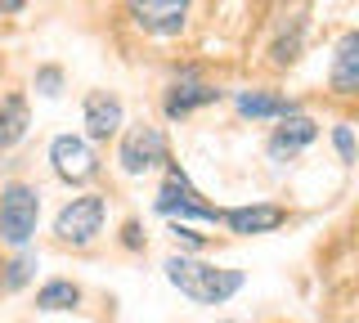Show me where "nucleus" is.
Masks as SVG:
<instances>
[{
	"label": "nucleus",
	"mask_w": 359,
	"mask_h": 323,
	"mask_svg": "<svg viewBox=\"0 0 359 323\" xmlns=\"http://www.w3.org/2000/svg\"><path fill=\"white\" fill-rule=\"evenodd\" d=\"M166 278L198 305H220L243 287V270H216L207 261H189V256H171L166 261Z\"/></svg>",
	"instance_id": "f257e3e1"
},
{
	"label": "nucleus",
	"mask_w": 359,
	"mask_h": 323,
	"mask_svg": "<svg viewBox=\"0 0 359 323\" xmlns=\"http://www.w3.org/2000/svg\"><path fill=\"white\" fill-rule=\"evenodd\" d=\"M36 216H41V198L36 188L27 184H9L5 193H0V238L22 247V242L36 233Z\"/></svg>",
	"instance_id": "f03ea898"
},
{
	"label": "nucleus",
	"mask_w": 359,
	"mask_h": 323,
	"mask_svg": "<svg viewBox=\"0 0 359 323\" xmlns=\"http://www.w3.org/2000/svg\"><path fill=\"white\" fill-rule=\"evenodd\" d=\"M99 229H104V198H95V193L72 198V202L59 211V220H54V233H59L63 242H72V247H86Z\"/></svg>",
	"instance_id": "7ed1b4c3"
},
{
	"label": "nucleus",
	"mask_w": 359,
	"mask_h": 323,
	"mask_svg": "<svg viewBox=\"0 0 359 323\" xmlns=\"http://www.w3.org/2000/svg\"><path fill=\"white\" fill-rule=\"evenodd\" d=\"M157 211L162 216H175V211H184V216H198V220H220V211L211 202H202V198L194 193V184L184 180V175L171 166V175H166L162 193H157Z\"/></svg>",
	"instance_id": "20e7f679"
},
{
	"label": "nucleus",
	"mask_w": 359,
	"mask_h": 323,
	"mask_svg": "<svg viewBox=\"0 0 359 323\" xmlns=\"http://www.w3.org/2000/svg\"><path fill=\"white\" fill-rule=\"evenodd\" d=\"M50 162H54V171H59L67 184H86L90 175H95V153H90V144L76 139V135L54 139L50 144Z\"/></svg>",
	"instance_id": "39448f33"
},
{
	"label": "nucleus",
	"mask_w": 359,
	"mask_h": 323,
	"mask_svg": "<svg viewBox=\"0 0 359 323\" xmlns=\"http://www.w3.org/2000/svg\"><path fill=\"white\" fill-rule=\"evenodd\" d=\"M157 162H166V139H162V130H153V126H135L126 139H121V166H126L130 175H140V171H149V166Z\"/></svg>",
	"instance_id": "423d86ee"
},
{
	"label": "nucleus",
	"mask_w": 359,
	"mask_h": 323,
	"mask_svg": "<svg viewBox=\"0 0 359 323\" xmlns=\"http://www.w3.org/2000/svg\"><path fill=\"white\" fill-rule=\"evenodd\" d=\"M130 14L140 27L157 32V36H175L184 27V14H189V0H130Z\"/></svg>",
	"instance_id": "0eeeda50"
},
{
	"label": "nucleus",
	"mask_w": 359,
	"mask_h": 323,
	"mask_svg": "<svg viewBox=\"0 0 359 323\" xmlns=\"http://www.w3.org/2000/svg\"><path fill=\"white\" fill-rule=\"evenodd\" d=\"M220 220L229 225L233 233H269L287 220L283 207H269V202H256V207H233V211H220Z\"/></svg>",
	"instance_id": "6e6552de"
},
{
	"label": "nucleus",
	"mask_w": 359,
	"mask_h": 323,
	"mask_svg": "<svg viewBox=\"0 0 359 323\" xmlns=\"http://www.w3.org/2000/svg\"><path fill=\"white\" fill-rule=\"evenodd\" d=\"M86 126L95 139H108L121 130V99L117 95H90L86 99Z\"/></svg>",
	"instance_id": "1a4fd4ad"
},
{
	"label": "nucleus",
	"mask_w": 359,
	"mask_h": 323,
	"mask_svg": "<svg viewBox=\"0 0 359 323\" xmlns=\"http://www.w3.org/2000/svg\"><path fill=\"white\" fill-rule=\"evenodd\" d=\"M332 90H337V95H355V90H359V36H355V32H346L341 46H337Z\"/></svg>",
	"instance_id": "9d476101"
},
{
	"label": "nucleus",
	"mask_w": 359,
	"mask_h": 323,
	"mask_svg": "<svg viewBox=\"0 0 359 323\" xmlns=\"http://www.w3.org/2000/svg\"><path fill=\"white\" fill-rule=\"evenodd\" d=\"M211 99H220V90H211V85H202L198 76L189 72L184 81H175V90L166 95V117H184V113H194V108L211 104Z\"/></svg>",
	"instance_id": "9b49d317"
},
{
	"label": "nucleus",
	"mask_w": 359,
	"mask_h": 323,
	"mask_svg": "<svg viewBox=\"0 0 359 323\" xmlns=\"http://www.w3.org/2000/svg\"><path fill=\"white\" fill-rule=\"evenodd\" d=\"M310 139H314V121H310V117L287 113V117H283V126H278V130H274V139H269V153H274V158H292V153L306 149Z\"/></svg>",
	"instance_id": "f8f14e48"
},
{
	"label": "nucleus",
	"mask_w": 359,
	"mask_h": 323,
	"mask_svg": "<svg viewBox=\"0 0 359 323\" xmlns=\"http://www.w3.org/2000/svg\"><path fill=\"white\" fill-rule=\"evenodd\" d=\"M22 135H27V99L9 95L5 104H0V153L14 149Z\"/></svg>",
	"instance_id": "ddd939ff"
},
{
	"label": "nucleus",
	"mask_w": 359,
	"mask_h": 323,
	"mask_svg": "<svg viewBox=\"0 0 359 323\" xmlns=\"http://www.w3.org/2000/svg\"><path fill=\"white\" fill-rule=\"evenodd\" d=\"M233 104H238L243 117H287V113H292L287 99H278V95H256V90H252V95H238Z\"/></svg>",
	"instance_id": "4468645a"
},
{
	"label": "nucleus",
	"mask_w": 359,
	"mask_h": 323,
	"mask_svg": "<svg viewBox=\"0 0 359 323\" xmlns=\"http://www.w3.org/2000/svg\"><path fill=\"white\" fill-rule=\"evenodd\" d=\"M81 292H76V283H67V278H54V283H45L36 292V305L41 310H72Z\"/></svg>",
	"instance_id": "2eb2a0df"
},
{
	"label": "nucleus",
	"mask_w": 359,
	"mask_h": 323,
	"mask_svg": "<svg viewBox=\"0 0 359 323\" xmlns=\"http://www.w3.org/2000/svg\"><path fill=\"white\" fill-rule=\"evenodd\" d=\"M27 274H32V256H18V261L9 265V274H5V287H9V292L22 287V283H27Z\"/></svg>",
	"instance_id": "dca6fc26"
},
{
	"label": "nucleus",
	"mask_w": 359,
	"mask_h": 323,
	"mask_svg": "<svg viewBox=\"0 0 359 323\" xmlns=\"http://www.w3.org/2000/svg\"><path fill=\"white\" fill-rule=\"evenodd\" d=\"M337 153H341V162H355V135H351V126H337Z\"/></svg>",
	"instance_id": "f3484780"
},
{
	"label": "nucleus",
	"mask_w": 359,
	"mask_h": 323,
	"mask_svg": "<svg viewBox=\"0 0 359 323\" xmlns=\"http://www.w3.org/2000/svg\"><path fill=\"white\" fill-rule=\"evenodd\" d=\"M41 90H45V95H59V72H54V68L41 72Z\"/></svg>",
	"instance_id": "a211bd4d"
},
{
	"label": "nucleus",
	"mask_w": 359,
	"mask_h": 323,
	"mask_svg": "<svg viewBox=\"0 0 359 323\" xmlns=\"http://www.w3.org/2000/svg\"><path fill=\"white\" fill-rule=\"evenodd\" d=\"M22 5V0H0V9H18Z\"/></svg>",
	"instance_id": "6ab92c4d"
}]
</instances>
